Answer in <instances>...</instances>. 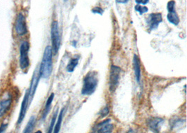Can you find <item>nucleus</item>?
<instances>
[{
    "instance_id": "f257e3e1",
    "label": "nucleus",
    "mask_w": 187,
    "mask_h": 133,
    "mask_svg": "<svg viewBox=\"0 0 187 133\" xmlns=\"http://www.w3.org/2000/svg\"><path fill=\"white\" fill-rule=\"evenodd\" d=\"M53 70V51L51 46H48L44 50L39 74L43 79H49Z\"/></svg>"
},
{
    "instance_id": "f03ea898",
    "label": "nucleus",
    "mask_w": 187,
    "mask_h": 133,
    "mask_svg": "<svg viewBox=\"0 0 187 133\" xmlns=\"http://www.w3.org/2000/svg\"><path fill=\"white\" fill-rule=\"evenodd\" d=\"M98 84V76L96 72H89L84 79L81 94L83 95H91L96 90Z\"/></svg>"
},
{
    "instance_id": "7ed1b4c3",
    "label": "nucleus",
    "mask_w": 187,
    "mask_h": 133,
    "mask_svg": "<svg viewBox=\"0 0 187 133\" xmlns=\"http://www.w3.org/2000/svg\"><path fill=\"white\" fill-rule=\"evenodd\" d=\"M51 44H52V51L53 54H57L59 51L60 46V35L58 22L57 21H53L51 24Z\"/></svg>"
},
{
    "instance_id": "20e7f679",
    "label": "nucleus",
    "mask_w": 187,
    "mask_h": 133,
    "mask_svg": "<svg viewBox=\"0 0 187 133\" xmlns=\"http://www.w3.org/2000/svg\"><path fill=\"white\" fill-rule=\"evenodd\" d=\"M122 69L120 67L116 66V65H112L111 66L110 74H109V90L111 92L115 91L116 88L118 86L119 84V80H120L121 74Z\"/></svg>"
},
{
    "instance_id": "39448f33",
    "label": "nucleus",
    "mask_w": 187,
    "mask_h": 133,
    "mask_svg": "<svg viewBox=\"0 0 187 133\" xmlns=\"http://www.w3.org/2000/svg\"><path fill=\"white\" fill-rule=\"evenodd\" d=\"M29 44L28 41H22L20 47V66L22 69H26L29 65L28 52Z\"/></svg>"
},
{
    "instance_id": "423d86ee",
    "label": "nucleus",
    "mask_w": 187,
    "mask_h": 133,
    "mask_svg": "<svg viewBox=\"0 0 187 133\" xmlns=\"http://www.w3.org/2000/svg\"><path fill=\"white\" fill-rule=\"evenodd\" d=\"M15 29L16 33L19 36H23L27 33V27L26 24L25 17L24 15L20 13L16 18V24H15Z\"/></svg>"
},
{
    "instance_id": "0eeeda50",
    "label": "nucleus",
    "mask_w": 187,
    "mask_h": 133,
    "mask_svg": "<svg viewBox=\"0 0 187 133\" xmlns=\"http://www.w3.org/2000/svg\"><path fill=\"white\" fill-rule=\"evenodd\" d=\"M113 129L114 125L111 123V120L107 119L95 125L92 131L99 133H110L113 131Z\"/></svg>"
},
{
    "instance_id": "6e6552de",
    "label": "nucleus",
    "mask_w": 187,
    "mask_h": 133,
    "mask_svg": "<svg viewBox=\"0 0 187 133\" xmlns=\"http://www.w3.org/2000/svg\"><path fill=\"white\" fill-rule=\"evenodd\" d=\"M163 21V18L161 13H153L149 15L147 19V24L151 30L158 28L159 24Z\"/></svg>"
},
{
    "instance_id": "1a4fd4ad",
    "label": "nucleus",
    "mask_w": 187,
    "mask_h": 133,
    "mask_svg": "<svg viewBox=\"0 0 187 133\" xmlns=\"http://www.w3.org/2000/svg\"><path fill=\"white\" fill-rule=\"evenodd\" d=\"M29 102V90H27L25 95L24 98L22 100V102L21 104V111H20L18 119V124L20 125L23 120L25 116L27 107H28V103Z\"/></svg>"
},
{
    "instance_id": "9d476101",
    "label": "nucleus",
    "mask_w": 187,
    "mask_h": 133,
    "mask_svg": "<svg viewBox=\"0 0 187 133\" xmlns=\"http://www.w3.org/2000/svg\"><path fill=\"white\" fill-rule=\"evenodd\" d=\"M164 120L161 118H152L148 120V125L151 131L158 132L160 131Z\"/></svg>"
},
{
    "instance_id": "9b49d317",
    "label": "nucleus",
    "mask_w": 187,
    "mask_h": 133,
    "mask_svg": "<svg viewBox=\"0 0 187 133\" xmlns=\"http://www.w3.org/2000/svg\"><path fill=\"white\" fill-rule=\"evenodd\" d=\"M11 104L12 99L11 95H9L6 99H4L0 102V118L3 117L6 114V112L11 108Z\"/></svg>"
},
{
    "instance_id": "f8f14e48",
    "label": "nucleus",
    "mask_w": 187,
    "mask_h": 133,
    "mask_svg": "<svg viewBox=\"0 0 187 133\" xmlns=\"http://www.w3.org/2000/svg\"><path fill=\"white\" fill-rule=\"evenodd\" d=\"M133 67L134 71V75H135L136 81L138 83L140 82L141 80V66H140V60L139 57L136 54L134 55L133 57Z\"/></svg>"
},
{
    "instance_id": "ddd939ff",
    "label": "nucleus",
    "mask_w": 187,
    "mask_h": 133,
    "mask_svg": "<svg viewBox=\"0 0 187 133\" xmlns=\"http://www.w3.org/2000/svg\"><path fill=\"white\" fill-rule=\"evenodd\" d=\"M39 74L37 76V74L36 72H34V74L33 75V77H32V80L31 82L30 87H29V101H32V99H33L34 93H35L36 90L37 86H38V83L39 81Z\"/></svg>"
},
{
    "instance_id": "4468645a",
    "label": "nucleus",
    "mask_w": 187,
    "mask_h": 133,
    "mask_svg": "<svg viewBox=\"0 0 187 133\" xmlns=\"http://www.w3.org/2000/svg\"><path fill=\"white\" fill-rule=\"evenodd\" d=\"M54 96H55L54 93H51V95H50V96L49 97L48 100H47L46 105H45V107H44L43 114H42V120L46 119L47 115L49 114V113L50 110H51V104H52V102H53V100L54 99Z\"/></svg>"
},
{
    "instance_id": "2eb2a0df",
    "label": "nucleus",
    "mask_w": 187,
    "mask_h": 133,
    "mask_svg": "<svg viewBox=\"0 0 187 133\" xmlns=\"http://www.w3.org/2000/svg\"><path fill=\"white\" fill-rule=\"evenodd\" d=\"M167 18H168V21L170 22V23L173 24L174 25H177L179 23V18L178 16V14H177L175 9L173 10V11H168Z\"/></svg>"
},
{
    "instance_id": "dca6fc26",
    "label": "nucleus",
    "mask_w": 187,
    "mask_h": 133,
    "mask_svg": "<svg viewBox=\"0 0 187 133\" xmlns=\"http://www.w3.org/2000/svg\"><path fill=\"white\" fill-rule=\"evenodd\" d=\"M36 117L34 116H32L30 119H29L28 123H27V124L26 125V127H25V129L23 130L24 133H30L32 131H33V130L34 128V127H35L36 125Z\"/></svg>"
},
{
    "instance_id": "f3484780",
    "label": "nucleus",
    "mask_w": 187,
    "mask_h": 133,
    "mask_svg": "<svg viewBox=\"0 0 187 133\" xmlns=\"http://www.w3.org/2000/svg\"><path fill=\"white\" fill-rule=\"evenodd\" d=\"M79 56H76L73 57V58H72L70 60V61L69 62L68 65H67L66 67V69L67 71L68 72H73L74 70L75 69L76 67L78 65L79 63Z\"/></svg>"
},
{
    "instance_id": "a211bd4d",
    "label": "nucleus",
    "mask_w": 187,
    "mask_h": 133,
    "mask_svg": "<svg viewBox=\"0 0 187 133\" xmlns=\"http://www.w3.org/2000/svg\"><path fill=\"white\" fill-rule=\"evenodd\" d=\"M64 114V108H62L60 112V114L58 117V121H57L56 125H55L54 133H58L60 132V127H61V124L62 122V119H63Z\"/></svg>"
},
{
    "instance_id": "6ab92c4d",
    "label": "nucleus",
    "mask_w": 187,
    "mask_h": 133,
    "mask_svg": "<svg viewBox=\"0 0 187 133\" xmlns=\"http://www.w3.org/2000/svg\"><path fill=\"white\" fill-rule=\"evenodd\" d=\"M134 9H135L136 11L139 12L140 15H142L144 13H146V12L149 11V9L146 6H142L139 4L136 5L135 7H134Z\"/></svg>"
},
{
    "instance_id": "aec40b11",
    "label": "nucleus",
    "mask_w": 187,
    "mask_h": 133,
    "mask_svg": "<svg viewBox=\"0 0 187 133\" xmlns=\"http://www.w3.org/2000/svg\"><path fill=\"white\" fill-rule=\"evenodd\" d=\"M57 116H58V111H56V112H55V114H54V115H53V118H52L51 124H50L49 129V133H51V132H53V128H54L55 123H56V119H57Z\"/></svg>"
},
{
    "instance_id": "412c9836",
    "label": "nucleus",
    "mask_w": 187,
    "mask_h": 133,
    "mask_svg": "<svg viewBox=\"0 0 187 133\" xmlns=\"http://www.w3.org/2000/svg\"><path fill=\"white\" fill-rule=\"evenodd\" d=\"M99 115H100L101 118H104L106 116H107L109 114V108L108 106L104 107V108L102 109V110L100 111H99Z\"/></svg>"
},
{
    "instance_id": "4be33fe9",
    "label": "nucleus",
    "mask_w": 187,
    "mask_h": 133,
    "mask_svg": "<svg viewBox=\"0 0 187 133\" xmlns=\"http://www.w3.org/2000/svg\"><path fill=\"white\" fill-rule=\"evenodd\" d=\"M174 7H175V2L174 0L169 1L168 5H167V8H168V11H173V10H174Z\"/></svg>"
},
{
    "instance_id": "5701e85b",
    "label": "nucleus",
    "mask_w": 187,
    "mask_h": 133,
    "mask_svg": "<svg viewBox=\"0 0 187 133\" xmlns=\"http://www.w3.org/2000/svg\"><path fill=\"white\" fill-rule=\"evenodd\" d=\"M92 12L94 14H99L102 15L103 14V10L100 7H95V8L92 10Z\"/></svg>"
},
{
    "instance_id": "b1692460",
    "label": "nucleus",
    "mask_w": 187,
    "mask_h": 133,
    "mask_svg": "<svg viewBox=\"0 0 187 133\" xmlns=\"http://www.w3.org/2000/svg\"><path fill=\"white\" fill-rule=\"evenodd\" d=\"M7 126H8V124L6 123H2L0 126V133L4 132L6 131V130L7 128Z\"/></svg>"
},
{
    "instance_id": "393cba45",
    "label": "nucleus",
    "mask_w": 187,
    "mask_h": 133,
    "mask_svg": "<svg viewBox=\"0 0 187 133\" xmlns=\"http://www.w3.org/2000/svg\"><path fill=\"white\" fill-rule=\"evenodd\" d=\"M136 3H138V4H146L149 2V0H135Z\"/></svg>"
},
{
    "instance_id": "a878e982",
    "label": "nucleus",
    "mask_w": 187,
    "mask_h": 133,
    "mask_svg": "<svg viewBox=\"0 0 187 133\" xmlns=\"http://www.w3.org/2000/svg\"><path fill=\"white\" fill-rule=\"evenodd\" d=\"M116 2H118V3H120V4H126V3H128L130 0H116Z\"/></svg>"
}]
</instances>
